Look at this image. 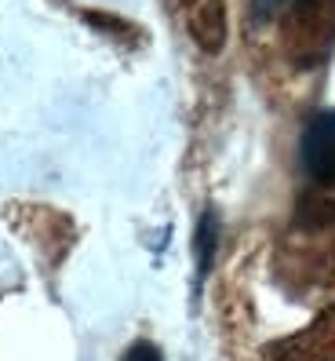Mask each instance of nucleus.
<instances>
[{
  "instance_id": "423d86ee",
  "label": "nucleus",
  "mask_w": 335,
  "mask_h": 361,
  "mask_svg": "<svg viewBox=\"0 0 335 361\" xmlns=\"http://www.w3.org/2000/svg\"><path fill=\"white\" fill-rule=\"evenodd\" d=\"M215 238H219V226H215V216L208 212V216H201V226H197V274H201V278L212 270Z\"/></svg>"
},
{
  "instance_id": "0eeeda50",
  "label": "nucleus",
  "mask_w": 335,
  "mask_h": 361,
  "mask_svg": "<svg viewBox=\"0 0 335 361\" xmlns=\"http://www.w3.org/2000/svg\"><path fill=\"white\" fill-rule=\"evenodd\" d=\"M124 361H160V354H157V347H150V343H135Z\"/></svg>"
},
{
  "instance_id": "20e7f679",
  "label": "nucleus",
  "mask_w": 335,
  "mask_h": 361,
  "mask_svg": "<svg viewBox=\"0 0 335 361\" xmlns=\"http://www.w3.org/2000/svg\"><path fill=\"white\" fill-rule=\"evenodd\" d=\"M303 168L313 183H335V110L317 117L303 135Z\"/></svg>"
},
{
  "instance_id": "39448f33",
  "label": "nucleus",
  "mask_w": 335,
  "mask_h": 361,
  "mask_svg": "<svg viewBox=\"0 0 335 361\" xmlns=\"http://www.w3.org/2000/svg\"><path fill=\"white\" fill-rule=\"evenodd\" d=\"M186 26L204 51H222L226 44V4L222 0H190L186 4Z\"/></svg>"
},
{
  "instance_id": "f257e3e1",
  "label": "nucleus",
  "mask_w": 335,
  "mask_h": 361,
  "mask_svg": "<svg viewBox=\"0 0 335 361\" xmlns=\"http://www.w3.org/2000/svg\"><path fill=\"white\" fill-rule=\"evenodd\" d=\"M281 15V44L291 66H321L335 44V0H255V15Z\"/></svg>"
},
{
  "instance_id": "f03ea898",
  "label": "nucleus",
  "mask_w": 335,
  "mask_h": 361,
  "mask_svg": "<svg viewBox=\"0 0 335 361\" xmlns=\"http://www.w3.org/2000/svg\"><path fill=\"white\" fill-rule=\"evenodd\" d=\"M263 361H335V307L321 310L306 329L270 343Z\"/></svg>"
},
{
  "instance_id": "7ed1b4c3",
  "label": "nucleus",
  "mask_w": 335,
  "mask_h": 361,
  "mask_svg": "<svg viewBox=\"0 0 335 361\" xmlns=\"http://www.w3.org/2000/svg\"><path fill=\"white\" fill-rule=\"evenodd\" d=\"M313 245L303 248V281L310 292L335 295V226L306 230Z\"/></svg>"
}]
</instances>
